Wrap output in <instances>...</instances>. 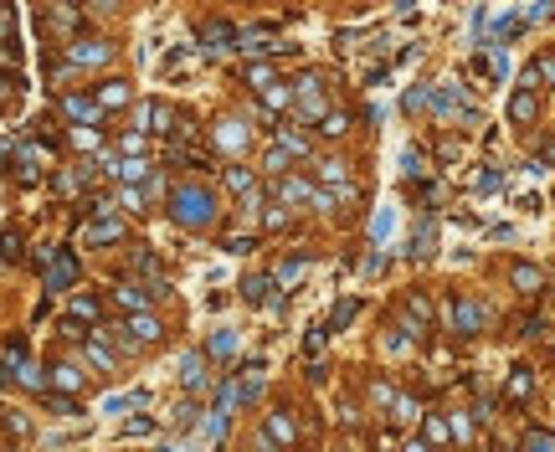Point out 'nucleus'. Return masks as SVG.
Segmentation results:
<instances>
[{
	"instance_id": "obj_11",
	"label": "nucleus",
	"mask_w": 555,
	"mask_h": 452,
	"mask_svg": "<svg viewBox=\"0 0 555 452\" xmlns=\"http://www.w3.org/2000/svg\"><path fill=\"white\" fill-rule=\"evenodd\" d=\"M411 350V319H396L386 329V355H406Z\"/></svg>"
},
{
	"instance_id": "obj_17",
	"label": "nucleus",
	"mask_w": 555,
	"mask_h": 452,
	"mask_svg": "<svg viewBox=\"0 0 555 452\" xmlns=\"http://www.w3.org/2000/svg\"><path fill=\"white\" fill-rule=\"evenodd\" d=\"M509 118H514V123H529V118H535V93H529V88H519L514 98H509Z\"/></svg>"
},
{
	"instance_id": "obj_40",
	"label": "nucleus",
	"mask_w": 555,
	"mask_h": 452,
	"mask_svg": "<svg viewBox=\"0 0 555 452\" xmlns=\"http://www.w3.org/2000/svg\"><path fill=\"white\" fill-rule=\"evenodd\" d=\"M324 339H329V329H308V339H303V350H308V355H319V350H324Z\"/></svg>"
},
{
	"instance_id": "obj_39",
	"label": "nucleus",
	"mask_w": 555,
	"mask_h": 452,
	"mask_svg": "<svg viewBox=\"0 0 555 452\" xmlns=\"http://www.w3.org/2000/svg\"><path fill=\"white\" fill-rule=\"evenodd\" d=\"M319 175H324V180H345V160H324Z\"/></svg>"
},
{
	"instance_id": "obj_45",
	"label": "nucleus",
	"mask_w": 555,
	"mask_h": 452,
	"mask_svg": "<svg viewBox=\"0 0 555 452\" xmlns=\"http://www.w3.org/2000/svg\"><path fill=\"white\" fill-rule=\"evenodd\" d=\"M406 452H432V447H427V442H411V447H406Z\"/></svg>"
},
{
	"instance_id": "obj_38",
	"label": "nucleus",
	"mask_w": 555,
	"mask_h": 452,
	"mask_svg": "<svg viewBox=\"0 0 555 452\" xmlns=\"http://www.w3.org/2000/svg\"><path fill=\"white\" fill-rule=\"evenodd\" d=\"M391 412L402 417V421H411V417H416V401H411V396H396V401H391Z\"/></svg>"
},
{
	"instance_id": "obj_18",
	"label": "nucleus",
	"mask_w": 555,
	"mask_h": 452,
	"mask_svg": "<svg viewBox=\"0 0 555 452\" xmlns=\"http://www.w3.org/2000/svg\"><path fill=\"white\" fill-rule=\"evenodd\" d=\"M119 236H124V226H119L114 216H103V221H93V226H87V242H93V247H103V242H119Z\"/></svg>"
},
{
	"instance_id": "obj_10",
	"label": "nucleus",
	"mask_w": 555,
	"mask_h": 452,
	"mask_svg": "<svg viewBox=\"0 0 555 452\" xmlns=\"http://www.w3.org/2000/svg\"><path fill=\"white\" fill-rule=\"evenodd\" d=\"M103 165H108V175H119V180H149L154 175L144 160H103Z\"/></svg>"
},
{
	"instance_id": "obj_26",
	"label": "nucleus",
	"mask_w": 555,
	"mask_h": 452,
	"mask_svg": "<svg viewBox=\"0 0 555 452\" xmlns=\"http://www.w3.org/2000/svg\"><path fill=\"white\" fill-rule=\"evenodd\" d=\"M406 314L416 319V324H427V319H432V298L427 293H406Z\"/></svg>"
},
{
	"instance_id": "obj_8",
	"label": "nucleus",
	"mask_w": 555,
	"mask_h": 452,
	"mask_svg": "<svg viewBox=\"0 0 555 452\" xmlns=\"http://www.w3.org/2000/svg\"><path fill=\"white\" fill-rule=\"evenodd\" d=\"M216 144L227 149V155H242V149H247V123H237V118L216 123Z\"/></svg>"
},
{
	"instance_id": "obj_28",
	"label": "nucleus",
	"mask_w": 555,
	"mask_h": 452,
	"mask_svg": "<svg viewBox=\"0 0 555 452\" xmlns=\"http://www.w3.org/2000/svg\"><path fill=\"white\" fill-rule=\"evenodd\" d=\"M129 406H144V391H129V396H108V401H103V412L114 417V412H129Z\"/></svg>"
},
{
	"instance_id": "obj_9",
	"label": "nucleus",
	"mask_w": 555,
	"mask_h": 452,
	"mask_svg": "<svg viewBox=\"0 0 555 452\" xmlns=\"http://www.w3.org/2000/svg\"><path fill=\"white\" fill-rule=\"evenodd\" d=\"M180 385L185 391H201L206 385V360L201 355H180Z\"/></svg>"
},
{
	"instance_id": "obj_6",
	"label": "nucleus",
	"mask_w": 555,
	"mask_h": 452,
	"mask_svg": "<svg viewBox=\"0 0 555 452\" xmlns=\"http://www.w3.org/2000/svg\"><path fill=\"white\" fill-rule=\"evenodd\" d=\"M453 324H458V334H478L483 329V309L473 304V298H458L453 304Z\"/></svg>"
},
{
	"instance_id": "obj_36",
	"label": "nucleus",
	"mask_w": 555,
	"mask_h": 452,
	"mask_svg": "<svg viewBox=\"0 0 555 452\" xmlns=\"http://www.w3.org/2000/svg\"><path fill=\"white\" fill-rule=\"evenodd\" d=\"M345 128H350V118H345V114H329V118H324V128H319V134H329V139H340Z\"/></svg>"
},
{
	"instance_id": "obj_22",
	"label": "nucleus",
	"mask_w": 555,
	"mask_h": 452,
	"mask_svg": "<svg viewBox=\"0 0 555 452\" xmlns=\"http://www.w3.org/2000/svg\"><path fill=\"white\" fill-rule=\"evenodd\" d=\"M432 109H437L442 118H453V114L463 109V98H458V88H437V93H432Z\"/></svg>"
},
{
	"instance_id": "obj_15",
	"label": "nucleus",
	"mask_w": 555,
	"mask_h": 452,
	"mask_svg": "<svg viewBox=\"0 0 555 452\" xmlns=\"http://www.w3.org/2000/svg\"><path fill=\"white\" fill-rule=\"evenodd\" d=\"M72 277H77V263H72V257H57V268L47 272V288L62 293V288H72Z\"/></svg>"
},
{
	"instance_id": "obj_2",
	"label": "nucleus",
	"mask_w": 555,
	"mask_h": 452,
	"mask_svg": "<svg viewBox=\"0 0 555 452\" xmlns=\"http://www.w3.org/2000/svg\"><path fill=\"white\" fill-rule=\"evenodd\" d=\"M139 123L149 128V134H170V128H175V109L154 98V103H144V109H139Z\"/></svg>"
},
{
	"instance_id": "obj_37",
	"label": "nucleus",
	"mask_w": 555,
	"mask_h": 452,
	"mask_svg": "<svg viewBox=\"0 0 555 452\" xmlns=\"http://www.w3.org/2000/svg\"><path fill=\"white\" fill-rule=\"evenodd\" d=\"M72 144L77 149H98V128H72Z\"/></svg>"
},
{
	"instance_id": "obj_43",
	"label": "nucleus",
	"mask_w": 555,
	"mask_h": 452,
	"mask_svg": "<svg viewBox=\"0 0 555 452\" xmlns=\"http://www.w3.org/2000/svg\"><path fill=\"white\" fill-rule=\"evenodd\" d=\"M124 432H129V437H144V432H154V421H144V417H139V421H129Z\"/></svg>"
},
{
	"instance_id": "obj_33",
	"label": "nucleus",
	"mask_w": 555,
	"mask_h": 452,
	"mask_svg": "<svg viewBox=\"0 0 555 452\" xmlns=\"http://www.w3.org/2000/svg\"><path fill=\"white\" fill-rule=\"evenodd\" d=\"M391 211H396V206H381V211H375V221H370V236H375V242H386V231H391Z\"/></svg>"
},
{
	"instance_id": "obj_13",
	"label": "nucleus",
	"mask_w": 555,
	"mask_h": 452,
	"mask_svg": "<svg viewBox=\"0 0 555 452\" xmlns=\"http://www.w3.org/2000/svg\"><path fill=\"white\" fill-rule=\"evenodd\" d=\"M206 355H216V360H232V355H237V329H232V324H221V329L211 334V344H206Z\"/></svg>"
},
{
	"instance_id": "obj_23",
	"label": "nucleus",
	"mask_w": 555,
	"mask_h": 452,
	"mask_svg": "<svg viewBox=\"0 0 555 452\" xmlns=\"http://www.w3.org/2000/svg\"><path fill=\"white\" fill-rule=\"evenodd\" d=\"M448 437H453V426L442 421V417H427V426H421V442H427V447L437 442V447H442V442H448Z\"/></svg>"
},
{
	"instance_id": "obj_19",
	"label": "nucleus",
	"mask_w": 555,
	"mask_h": 452,
	"mask_svg": "<svg viewBox=\"0 0 555 452\" xmlns=\"http://www.w3.org/2000/svg\"><path fill=\"white\" fill-rule=\"evenodd\" d=\"M540 283H545V272H540L535 263H519V268H514V288H519V293H540Z\"/></svg>"
},
{
	"instance_id": "obj_4",
	"label": "nucleus",
	"mask_w": 555,
	"mask_h": 452,
	"mask_svg": "<svg viewBox=\"0 0 555 452\" xmlns=\"http://www.w3.org/2000/svg\"><path fill=\"white\" fill-rule=\"evenodd\" d=\"M298 109H303V118H314V114H324V82L308 72V77H298Z\"/></svg>"
},
{
	"instance_id": "obj_31",
	"label": "nucleus",
	"mask_w": 555,
	"mask_h": 452,
	"mask_svg": "<svg viewBox=\"0 0 555 452\" xmlns=\"http://www.w3.org/2000/svg\"><path fill=\"white\" fill-rule=\"evenodd\" d=\"M77 319H98V298L77 293V298H72V324H77Z\"/></svg>"
},
{
	"instance_id": "obj_35",
	"label": "nucleus",
	"mask_w": 555,
	"mask_h": 452,
	"mask_svg": "<svg viewBox=\"0 0 555 452\" xmlns=\"http://www.w3.org/2000/svg\"><path fill=\"white\" fill-rule=\"evenodd\" d=\"M288 98H293V93H288L283 82H273V88L262 93V103H268V109H288Z\"/></svg>"
},
{
	"instance_id": "obj_46",
	"label": "nucleus",
	"mask_w": 555,
	"mask_h": 452,
	"mask_svg": "<svg viewBox=\"0 0 555 452\" xmlns=\"http://www.w3.org/2000/svg\"><path fill=\"white\" fill-rule=\"evenodd\" d=\"M252 452H262V447H252Z\"/></svg>"
},
{
	"instance_id": "obj_21",
	"label": "nucleus",
	"mask_w": 555,
	"mask_h": 452,
	"mask_svg": "<svg viewBox=\"0 0 555 452\" xmlns=\"http://www.w3.org/2000/svg\"><path fill=\"white\" fill-rule=\"evenodd\" d=\"M52 380H57V391H77V385H82V370L62 360V365H52Z\"/></svg>"
},
{
	"instance_id": "obj_12",
	"label": "nucleus",
	"mask_w": 555,
	"mask_h": 452,
	"mask_svg": "<svg viewBox=\"0 0 555 452\" xmlns=\"http://www.w3.org/2000/svg\"><path fill=\"white\" fill-rule=\"evenodd\" d=\"M68 57L77 62V67H98V62H108V47H103V41H77Z\"/></svg>"
},
{
	"instance_id": "obj_42",
	"label": "nucleus",
	"mask_w": 555,
	"mask_h": 452,
	"mask_svg": "<svg viewBox=\"0 0 555 452\" xmlns=\"http://www.w3.org/2000/svg\"><path fill=\"white\" fill-rule=\"evenodd\" d=\"M16 247H21V236H16V231H0V252L16 257Z\"/></svg>"
},
{
	"instance_id": "obj_14",
	"label": "nucleus",
	"mask_w": 555,
	"mask_h": 452,
	"mask_svg": "<svg viewBox=\"0 0 555 452\" xmlns=\"http://www.w3.org/2000/svg\"><path fill=\"white\" fill-rule=\"evenodd\" d=\"M93 103H98V109H124V103H129V82H119V77H114V82H103Z\"/></svg>"
},
{
	"instance_id": "obj_29",
	"label": "nucleus",
	"mask_w": 555,
	"mask_h": 452,
	"mask_svg": "<svg viewBox=\"0 0 555 452\" xmlns=\"http://www.w3.org/2000/svg\"><path fill=\"white\" fill-rule=\"evenodd\" d=\"M87 360H93L98 370H114V350H108V344H98V339H87Z\"/></svg>"
},
{
	"instance_id": "obj_16",
	"label": "nucleus",
	"mask_w": 555,
	"mask_h": 452,
	"mask_svg": "<svg viewBox=\"0 0 555 452\" xmlns=\"http://www.w3.org/2000/svg\"><path fill=\"white\" fill-rule=\"evenodd\" d=\"M355 314H360V298H355V293H345L340 304H335V314H329V334H335V329H345Z\"/></svg>"
},
{
	"instance_id": "obj_44",
	"label": "nucleus",
	"mask_w": 555,
	"mask_h": 452,
	"mask_svg": "<svg viewBox=\"0 0 555 452\" xmlns=\"http://www.w3.org/2000/svg\"><path fill=\"white\" fill-rule=\"evenodd\" d=\"M283 165H288V155H283V149H268V170H273V175H278Z\"/></svg>"
},
{
	"instance_id": "obj_34",
	"label": "nucleus",
	"mask_w": 555,
	"mask_h": 452,
	"mask_svg": "<svg viewBox=\"0 0 555 452\" xmlns=\"http://www.w3.org/2000/svg\"><path fill=\"white\" fill-rule=\"evenodd\" d=\"M524 452H555V437L550 432H529L524 437Z\"/></svg>"
},
{
	"instance_id": "obj_25",
	"label": "nucleus",
	"mask_w": 555,
	"mask_h": 452,
	"mask_svg": "<svg viewBox=\"0 0 555 452\" xmlns=\"http://www.w3.org/2000/svg\"><path fill=\"white\" fill-rule=\"evenodd\" d=\"M247 82H252L257 93H268V88H273L278 77H273V67H268V62H252V67H247Z\"/></svg>"
},
{
	"instance_id": "obj_3",
	"label": "nucleus",
	"mask_w": 555,
	"mask_h": 452,
	"mask_svg": "<svg viewBox=\"0 0 555 452\" xmlns=\"http://www.w3.org/2000/svg\"><path fill=\"white\" fill-rule=\"evenodd\" d=\"M262 437L278 442V447H293L298 442V426H293V417H288V412H273L268 421H262Z\"/></svg>"
},
{
	"instance_id": "obj_41",
	"label": "nucleus",
	"mask_w": 555,
	"mask_h": 452,
	"mask_svg": "<svg viewBox=\"0 0 555 452\" xmlns=\"http://www.w3.org/2000/svg\"><path fill=\"white\" fill-rule=\"evenodd\" d=\"M119 149H124V155H139V149H144V134H124Z\"/></svg>"
},
{
	"instance_id": "obj_5",
	"label": "nucleus",
	"mask_w": 555,
	"mask_h": 452,
	"mask_svg": "<svg viewBox=\"0 0 555 452\" xmlns=\"http://www.w3.org/2000/svg\"><path fill=\"white\" fill-rule=\"evenodd\" d=\"M62 114H68V118H77V128H93L103 109H98L93 98H77V93H68V98H62Z\"/></svg>"
},
{
	"instance_id": "obj_1",
	"label": "nucleus",
	"mask_w": 555,
	"mask_h": 452,
	"mask_svg": "<svg viewBox=\"0 0 555 452\" xmlns=\"http://www.w3.org/2000/svg\"><path fill=\"white\" fill-rule=\"evenodd\" d=\"M170 216L180 221V226H206L216 216V196L206 185H175V196H170Z\"/></svg>"
},
{
	"instance_id": "obj_27",
	"label": "nucleus",
	"mask_w": 555,
	"mask_h": 452,
	"mask_svg": "<svg viewBox=\"0 0 555 452\" xmlns=\"http://www.w3.org/2000/svg\"><path fill=\"white\" fill-rule=\"evenodd\" d=\"M529 385H535V380H529L524 365H519V370H509V401H524V396H529Z\"/></svg>"
},
{
	"instance_id": "obj_24",
	"label": "nucleus",
	"mask_w": 555,
	"mask_h": 452,
	"mask_svg": "<svg viewBox=\"0 0 555 452\" xmlns=\"http://www.w3.org/2000/svg\"><path fill=\"white\" fill-rule=\"evenodd\" d=\"M432 231H437V226H432V216H427V221L416 226V236H411V257H432Z\"/></svg>"
},
{
	"instance_id": "obj_7",
	"label": "nucleus",
	"mask_w": 555,
	"mask_h": 452,
	"mask_svg": "<svg viewBox=\"0 0 555 452\" xmlns=\"http://www.w3.org/2000/svg\"><path fill=\"white\" fill-rule=\"evenodd\" d=\"M124 334H129V339H139V344H154V339H160L165 329H160V319H154V314H129Z\"/></svg>"
},
{
	"instance_id": "obj_30",
	"label": "nucleus",
	"mask_w": 555,
	"mask_h": 452,
	"mask_svg": "<svg viewBox=\"0 0 555 452\" xmlns=\"http://www.w3.org/2000/svg\"><path fill=\"white\" fill-rule=\"evenodd\" d=\"M227 185L237 190V196H252V175H247L242 165H232V170H227Z\"/></svg>"
},
{
	"instance_id": "obj_32",
	"label": "nucleus",
	"mask_w": 555,
	"mask_h": 452,
	"mask_svg": "<svg viewBox=\"0 0 555 452\" xmlns=\"http://www.w3.org/2000/svg\"><path fill=\"white\" fill-rule=\"evenodd\" d=\"M242 288H247V304H268V277H247V283H242Z\"/></svg>"
},
{
	"instance_id": "obj_20",
	"label": "nucleus",
	"mask_w": 555,
	"mask_h": 452,
	"mask_svg": "<svg viewBox=\"0 0 555 452\" xmlns=\"http://www.w3.org/2000/svg\"><path fill=\"white\" fill-rule=\"evenodd\" d=\"M119 304H124L129 314H144V304H149V288H139V283H124V288H119Z\"/></svg>"
}]
</instances>
